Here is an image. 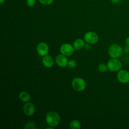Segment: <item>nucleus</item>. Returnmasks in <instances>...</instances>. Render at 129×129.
<instances>
[{"mask_svg":"<svg viewBox=\"0 0 129 129\" xmlns=\"http://www.w3.org/2000/svg\"><path fill=\"white\" fill-rule=\"evenodd\" d=\"M46 121L49 126L54 127L59 123L60 117L56 112L50 111L46 114Z\"/></svg>","mask_w":129,"mask_h":129,"instance_id":"obj_1","label":"nucleus"},{"mask_svg":"<svg viewBox=\"0 0 129 129\" xmlns=\"http://www.w3.org/2000/svg\"><path fill=\"white\" fill-rule=\"evenodd\" d=\"M123 52V48L119 44H112L108 48V53L111 58H119Z\"/></svg>","mask_w":129,"mask_h":129,"instance_id":"obj_2","label":"nucleus"},{"mask_svg":"<svg viewBox=\"0 0 129 129\" xmlns=\"http://www.w3.org/2000/svg\"><path fill=\"white\" fill-rule=\"evenodd\" d=\"M108 70L111 72H118L122 69L121 62L116 58H111L107 63Z\"/></svg>","mask_w":129,"mask_h":129,"instance_id":"obj_3","label":"nucleus"},{"mask_svg":"<svg viewBox=\"0 0 129 129\" xmlns=\"http://www.w3.org/2000/svg\"><path fill=\"white\" fill-rule=\"evenodd\" d=\"M72 85L75 90L77 91H82L85 89L86 83L85 80L82 78H75L72 81Z\"/></svg>","mask_w":129,"mask_h":129,"instance_id":"obj_4","label":"nucleus"},{"mask_svg":"<svg viewBox=\"0 0 129 129\" xmlns=\"http://www.w3.org/2000/svg\"><path fill=\"white\" fill-rule=\"evenodd\" d=\"M116 77L119 82L122 84L128 83L129 82V71L121 69L117 72Z\"/></svg>","mask_w":129,"mask_h":129,"instance_id":"obj_5","label":"nucleus"},{"mask_svg":"<svg viewBox=\"0 0 129 129\" xmlns=\"http://www.w3.org/2000/svg\"><path fill=\"white\" fill-rule=\"evenodd\" d=\"M85 40L90 44H95L98 41V35L92 31L86 32L84 35Z\"/></svg>","mask_w":129,"mask_h":129,"instance_id":"obj_6","label":"nucleus"},{"mask_svg":"<svg viewBox=\"0 0 129 129\" xmlns=\"http://www.w3.org/2000/svg\"><path fill=\"white\" fill-rule=\"evenodd\" d=\"M74 48L69 43H64L61 45L60 48V51L61 54L66 56H70L74 52Z\"/></svg>","mask_w":129,"mask_h":129,"instance_id":"obj_7","label":"nucleus"},{"mask_svg":"<svg viewBox=\"0 0 129 129\" xmlns=\"http://www.w3.org/2000/svg\"><path fill=\"white\" fill-rule=\"evenodd\" d=\"M36 50L40 55L44 56L47 54L49 51V47L46 43L42 42L39 43L37 45Z\"/></svg>","mask_w":129,"mask_h":129,"instance_id":"obj_8","label":"nucleus"},{"mask_svg":"<svg viewBox=\"0 0 129 129\" xmlns=\"http://www.w3.org/2000/svg\"><path fill=\"white\" fill-rule=\"evenodd\" d=\"M35 111V106L33 103L27 102L23 106V111L28 116H32L34 114Z\"/></svg>","mask_w":129,"mask_h":129,"instance_id":"obj_9","label":"nucleus"},{"mask_svg":"<svg viewBox=\"0 0 129 129\" xmlns=\"http://www.w3.org/2000/svg\"><path fill=\"white\" fill-rule=\"evenodd\" d=\"M55 62L60 67L64 68L68 66V60L66 55L61 54H58L56 56L55 58Z\"/></svg>","mask_w":129,"mask_h":129,"instance_id":"obj_10","label":"nucleus"},{"mask_svg":"<svg viewBox=\"0 0 129 129\" xmlns=\"http://www.w3.org/2000/svg\"><path fill=\"white\" fill-rule=\"evenodd\" d=\"M43 64L46 68H51L53 65V58L49 55H45L43 57L42 59Z\"/></svg>","mask_w":129,"mask_h":129,"instance_id":"obj_11","label":"nucleus"},{"mask_svg":"<svg viewBox=\"0 0 129 129\" xmlns=\"http://www.w3.org/2000/svg\"><path fill=\"white\" fill-rule=\"evenodd\" d=\"M85 45L83 40L82 39H77L74 42L73 46L75 50H80L82 49Z\"/></svg>","mask_w":129,"mask_h":129,"instance_id":"obj_12","label":"nucleus"},{"mask_svg":"<svg viewBox=\"0 0 129 129\" xmlns=\"http://www.w3.org/2000/svg\"><path fill=\"white\" fill-rule=\"evenodd\" d=\"M19 99L23 102H27L30 100V96L26 92H21L19 95Z\"/></svg>","mask_w":129,"mask_h":129,"instance_id":"obj_13","label":"nucleus"},{"mask_svg":"<svg viewBox=\"0 0 129 129\" xmlns=\"http://www.w3.org/2000/svg\"><path fill=\"white\" fill-rule=\"evenodd\" d=\"M70 127L72 129H79L81 128V123L77 119L73 120L70 123Z\"/></svg>","mask_w":129,"mask_h":129,"instance_id":"obj_14","label":"nucleus"},{"mask_svg":"<svg viewBox=\"0 0 129 129\" xmlns=\"http://www.w3.org/2000/svg\"><path fill=\"white\" fill-rule=\"evenodd\" d=\"M98 69L99 71V72H100L101 73L106 72L107 71V70H108V68H107V64H106L105 63H100L98 65Z\"/></svg>","mask_w":129,"mask_h":129,"instance_id":"obj_15","label":"nucleus"},{"mask_svg":"<svg viewBox=\"0 0 129 129\" xmlns=\"http://www.w3.org/2000/svg\"><path fill=\"white\" fill-rule=\"evenodd\" d=\"M68 66H69V67L70 68L74 69V68H76V67L77 66V62L75 60H74L73 59H71V60L68 61Z\"/></svg>","mask_w":129,"mask_h":129,"instance_id":"obj_16","label":"nucleus"},{"mask_svg":"<svg viewBox=\"0 0 129 129\" xmlns=\"http://www.w3.org/2000/svg\"><path fill=\"white\" fill-rule=\"evenodd\" d=\"M39 2L44 5H49L52 4L54 0H38Z\"/></svg>","mask_w":129,"mask_h":129,"instance_id":"obj_17","label":"nucleus"},{"mask_svg":"<svg viewBox=\"0 0 129 129\" xmlns=\"http://www.w3.org/2000/svg\"><path fill=\"white\" fill-rule=\"evenodd\" d=\"M25 128H35V124L34 122H29L25 124Z\"/></svg>","mask_w":129,"mask_h":129,"instance_id":"obj_18","label":"nucleus"},{"mask_svg":"<svg viewBox=\"0 0 129 129\" xmlns=\"http://www.w3.org/2000/svg\"><path fill=\"white\" fill-rule=\"evenodd\" d=\"M36 4V0H27L26 4L29 7H33Z\"/></svg>","mask_w":129,"mask_h":129,"instance_id":"obj_19","label":"nucleus"},{"mask_svg":"<svg viewBox=\"0 0 129 129\" xmlns=\"http://www.w3.org/2000/svg\"><path fill=\"white\" fill-rule=\"evenodd\" d=\"M123 51L126 53H129V47L126 46L124 47V49H123Z\"/></svg>","mask_w":129,"mask_h":129,"instance_id":"obj_20","label":"nucleus"},{"mask_svg":"<svg viewBox=\"0 0 129 129\" xmlns=\"http://www.w3.org/2000/svg\"><path fill=\"white\" fill-rule=\"evenodd\" d=\"M111 1V2L113 4H118V3H119L121 2V1L122 0H110Z\"/></svg>","mask_w":129,"mask_h":129,"instance_id":"obj_21","label":"nucleus"},{"mask_svg":"<svg viewBox=\"0 0 129 129\" xmlns=\"http://www.w3.org/2000/svg\"><path fill=\"white\" fill-rule=\"evenodd\" d=\"M125 45L129 47V37H127L125 40Z\"/></svg>","mask_w":129,"mask_h":129,"instance_id":"obj_22","label":"nucleus"},{"mask_svg":"<svg viewBox=\"0 0 129 129\" xmlns=\"http://www.w3.org/2000/svg\"><path fill=\"white\" fill-rule=\"evenodd\" d=\"M5 2V0H0V4H3V3H4Z\"/></svg>","mask_w":129,"mask_h":129,"instance_id":"obj_23","label":"nucleus"},{"mask_svg":"<svg viewBox=\"0 0 129 129\" xmlns=\"http://www.w3.org/2000/svg\"><path fill=\"white\" fill-rule=\"evenodd\" d=\"M128 86H129V82H128Z\"/></svg>","mask_w":129,"mask_h":129,"instance_id":"obj_24","label":"nucleus"}]
</instances>
